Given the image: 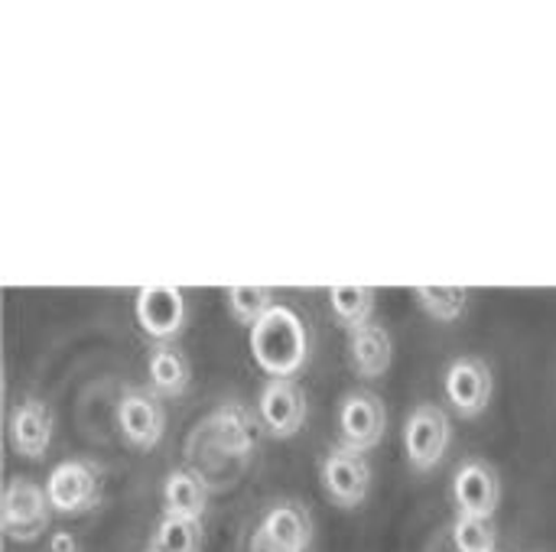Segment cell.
<instances>
[{"label":"cell","mask_w":556,"mask_h":552,"mask_svg":"<svg viewBox=\"0 0 556 552\" xmlns=\"http://www.w3.org/2000/svg\"><path fill=\"white\" fill-rule=\"evenodd\" d=\"M248 348L254 364L267 377H300L309 364V329L296 316V309L277 303L267 316H261L248 329Z\"/></svg>","instance_id":"cell-1"},{"label":"cell","mask_w":556,"mask_h":552,"mask_svg":"<svg viewBox=\"0 0 556 552\" xmlns=\"http://www.w3.org/2000/svg\"><path fill=\"white\" fill-rule=\"evenodd\" d=\"M313 511L300 498H277L261 511L248 537V552H313Z\"/></svg>","instance_id":"cell-2"},{"label":"cell","mask_w":556,"mask_h":552,"mask_svg":"<svg viewBox=\"0 0 556 552\" xmlns=\"http://www.w3.org/2000/svg\"><path fill=\"white\" fill-rule=\"evenodd\" d=\"M319 485H323V495L329 498L332 508L355 511L371 498L375 465L365 452L336 442L319 459Z\"/></svg>","instance_id":"cell-3"},{"label":"cell","mask_w":556,"mask_h":552,"mask_svg":"<svg viewBox=\"0 0 556 552\" xmlns=\"http://www.w3.org/2000/svg\"><path fill=\"white\" fill-rule=\"evenodd\" d=\"M46 495L62 517L91 514L104 504V468L94 459H65L46 475Z\"/></svg>","instance_id":"cell-4"},{"label":"cell","mask_w":556,"mask_h":552,"mask_svg":"<svg viewBox=\"0 0 556 552\" xmlns=\"http://www.w3.org/2000/svg\"><path fill=\"white\" fill-rule=\"evenodd\" d=\"M52 504L46 485H36L26 475H13L0 501V530L13 543H36L52 527Z\"/></svg>","instance_id":"cell-5"},{"label":"cell","mask_w":556,"mask_h":552,"mask_svg":"<svg viewBox=\"0 0 556 552\" xmlns=\"http://www.w3.org/2000/svg\"><path fill=\"white\" fill-rule=\"evenodd\" d=\"M401 442H404V459H407L410 472H417V475L437 472V465L446 459V452L453 446L450 413L437 403H417L404 420Z\"/></svg>","instance_id":"cell-6"},{"label":"cell","mask_w":556,"mask_h":552,"mask_svg":"<svg viewBox=\"0 0 556 552\" xmlns=\"http://www.w3.org/2000/svg\"><path fill=\"white\" fill-rule=\"evenodd\" d=\"M114 423L127 449L153 452L166 436V407L163 397L150 387H124L114 407Z\"/></svg>","instance_id":"cell-7"},{"label":"cell","mask_w":556,"mask_h":552,"mask_svg":"<svg viewBox=\"0 0 556 552\" xmlns=\"http://www.w3.org/2000/svg\"><path fill=\"white\" fill-rule=\"evenodd\" d=\"M205 436L218 459L248 462L261 446L264 426H261L257 410H251L241 400H225L205 416Z\"/></svg>","instance_id":"cell-8"},{"label":"cell","mask_w":556,"mask_h":552,"mask_svg":"<svg viewBox=\"0 0 556 552\" xmlns=\"http://www.w3.org/2000/svg\"><path fill=\"white\" fill-rule=\"evenodd\" d=\"M443 394L456 416L479 420L495 400V371L479 355H459L443 371Z\"/></svg>","instance_id":"cell-9"},{"label":"cell","mask_w":556,"mask_h":552,"mask_svg":"<svg viewBox=\"0 0 556 552\" xmlns=\"http://www.w3.org/2000/svg\"><path fill=\"white\" fill-rule=\"evenodd\" d=\"M336 429H339L342 446L371 455L388 436V403H384V397L375 394V390H365V387L349 390L339 400Z\"/></svg>","instance_id":"cell-10"},{"label":"cell","mask_w":556,"mask_h":552,"mask_svg":"<svg viewBox=\"0 0 556 552\" xmlns=\"http://www.w3.org/2000/svg\"><path fill=\"white\" fill-rule=\"evenodd\" d=\"M257 416L264 426V436L283 442L303 433L309 420V397L306 387L296 377H267L257 394Z\"/></svg>","instance_id":"cell-11"},{"label":"cell","mask_w":556,"mask_h":552,"mask_svg":"<svg viewBox=\"0 0 556 552\" xmlns=\"http://www.w3.org/2000/svg\"><path fill=\"white\" fill-rule=\"evenodd\" d=\"M52 436H55V413L46 400L23 397L13 403L7 416V439L16 459L42 462L52 449Z\"/></svg>","instance_id":"cell-12"},{"label":"cell","mask_w":556,"mask_h":552,"mask_svg":"<svg viewBox=\"0 0 556 552\" xmlns=\"http://www.w3.org/2000/svg\"><path fill=\"white\" fill-rule=\"evenodd\" d=\"M450 498L459 517H495L502 508L498 468L485 459H466L450 482Z\"/></svg>","instance_id":"cell-13"},{"label":"cell","mask_w":556,"mask_h":552,"mask_svg":"<svg viewBox=\"0 0 556 552\" xmlns=\"http://www.w3.org/2000/svg\"><path fill=\"white\" fill-rule=\"evenodd\" d=\"M134 316L147 338L176 342L189 322V306L176 286H143L134 296Z\"/></svg>","instance_id":"cell-14"},{"label":"cell","mask_w":556,"mask_h":552,"mask_svg":"<svg viewBox=\"0 0 556 552\" xmlns=\"http://www.w3.org/2000/svg\"><path fill=\"white\" fill-rule=\"evenodd\" d=\"M349 368L358 381H381L394 364V338L381 322L349 332Z\"/></svg>","instance_id":"cell-15"},{"label":"cell","mask_w":556,"mask_h":552,"mask_svg":"<svg viewBox=\"0 0 556 552\" xmlns=\"http://www.w3.org/2000/svg\"><path fill=\"white\" fill-rule=\"evenodd\" d=\"M147 387L166 400L186 397L192 387L189 355L176 342H153L147 351Z\"/></svg>","instance_id":"cell-16"},{"label":"cell","mask_w":556,"mask_h":552,"mask_svg":"<svg viewBox=\"0 0 556 552\" xmlns=\"http://www.w3.org/2000/svg\"><path fill=\"white\" fill-rule=\"evenodd\" d=\"M163 514L166 517H186V521H202L208 511V482L199 468L179 465L163 478Z\"/></svg>","instance_id":"cell-17"},{"label":"cell","mask_w":556,"mask_h":552,"mask_svg":"<svg viewBox=\"0 0 556 552\" xmlns=\"http://www.w3.org/2000/svg\"><path fill=\"white\" fill-rule=\"evenodd\" d=\"M329 309L336 316V325H342L345 332H355L375 322L378 293L371 286H336L329 290Z\"/></svg>","instance_id":"cell-18"},{"label":"cell","mask_w":556,"mask_h":552,"mask_svg":"<svg viewBox=\"0 0 556 552\" xmlns=\"http://www.w3.org/2000/svg\"><path fill=\"white\" fill-rule=\"evenodd\" d=\"M205 547V527L202 521H186V517H166L160 514L150 543L143 552H202Z\"/></svg>","instance_id":"cell-19"},{"label":"cell","mask_w":556,"mask_h":552,"mask_svg":"<svg viewBox=\"0 0 556 552\" xmlns=\"http://www.w3.org/2000/svg\"><path fill=\"white\" fill-rule=\"evenodd\" d=\"M414 299L433 322L453 325V322H459V316L469 306V290H463V286H417Z\"/></svg>","instance_id":"cell-20"},{"label":"cell","mask_w":556,"mask_h":552,"mask_svg":"<svg viewBox=\"0 0 556 552\" xmlns=\"http://www.w3.org/2000/svg\"><path fill=\"white\" fill-rule=\"evenodd\" d=\"M456 552H495L498 550V527L495 517H459L450 530Z\"/></svg>","instance_id":"cell-21"},{"label":"cell","mask_w":556,"mask_h":552,"mask_svg":"<svg viewBox=\"0 0 556 552\" xmlns=\"http://www.w3.org/2000/svg\"><path fill=\"white\" fill-rule=\"evenodd\" d=\"M225 306H228V316H231L238 325L251 329L261 316H267V312L277 306V299H274V293H270V290H257V286H231V290H225Z\"/></svg>","instance_id":"cell-22"},{"label":"cell","mask_w":556,"mask_h":552,"mask_svg":"<svg viewBox=\"0 0 556 552\" xmlns=\"http://www.w3.org/2000/svg\"><path fill=\"white\" fill-rule=\"evenodd\" d=\"M49 552H81V547H78V540L68 530H59V534H52Z\"/></svg>","instance_id":"cell-23"},{"label":"cell","mask_w":556,"mask_h":552,"mask_svg":"<svg viewBox=\"0 0 556 552\" xmlns=\"http://www.w3.org/2000/svg\"><path fill=\"white\" fill-rule=\"evenodd\" d=\"M495 552H498V550H495Z\"/></svg>","instance_id":"cell-24"}]
</instances>
